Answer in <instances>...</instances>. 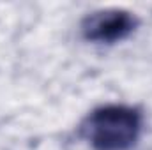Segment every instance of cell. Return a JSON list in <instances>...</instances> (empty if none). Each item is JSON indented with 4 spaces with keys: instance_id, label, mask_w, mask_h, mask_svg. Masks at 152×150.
I'll return each instance as SVG.
<instances>
[{
    "instance_id": "cell-1",
    "label": "cell",
    "mask_w": 152,
    "mask_h": 150,
    "mask_svg": "<svg viewBox=\"0 0 152 150\" xmlns=\"http://www.w3.org/2000/svg\"><path fill=\"white\" fill-rule=\"evenodd\" d=\"M142 113L124 104H108L88 113L81 125V138L94 150H129L140 138Z\"/></svg>"
},
{
    "instance_id": "cell-2",
    "label": "cell",
    "mask_w": 152,
    "mask_h": 150,
    "mask_svg": "<svg viewBox=\"0 0 152 150\" xmlns=\"http://www.w3.org/2000/svg\"><path fill=\"white\" fill-rule=\"evenodd\" d=\"M138 25L134 14L124 9H103L81 21V34L90 42L113 44L129 37Z\"/></svg>"
}]
</instances>
